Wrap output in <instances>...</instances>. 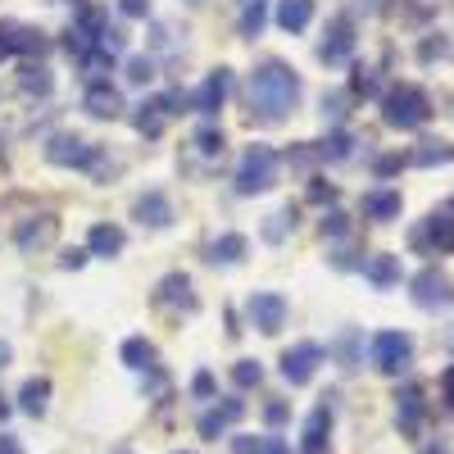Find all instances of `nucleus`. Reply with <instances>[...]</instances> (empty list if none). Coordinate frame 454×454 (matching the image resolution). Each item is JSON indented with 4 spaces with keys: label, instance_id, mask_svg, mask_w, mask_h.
Wrapping results in <instances>:
<instances>
[{
    "label": "nucleus",
    "instance_id": "nucleus-4",
    "mask_svg": "<svg viewBox=\"0 0 454 454\" xmlns=\"http://www.w3.org/2000/svg\"><path fill=\"white\" fill-rule=\"evenodd\" d=\"M46 160H51L55 168H96L100 145L82 141L78 132H55V137L46 141Z\"/></svg>",
    "mask_w": 454,
    "mask_h": 454
},
{
    "label": "nucleus",
    "instance_id": "nucleus-20",
    "mask_svg": "<svg viewBox=\"0 0 454 454\" xmlns=\"http://www.w3.org/2000/svg\"><path fill=\"white\" fill-rule=\"evenodd\" d=\"M132 123H137V132H141V137L155 141V137L164 132V123H168V105H164V96L141 100V105H137V114H132Z\"/></svg>",
    "mask_w": 454,
    "mask_h": 454
},
{
    "label": "nucleus",
    "instance_id": "nucleus-1",
    "mask_svg": "<svg viewBox=\"0 0 454 454\" xmlns=\"http://www.w3.org/2000/svg\"><path fill=\"white\" fill-rule=\"evenodd\" d=\"M300 105V78L295 68L282 59H263L250 73V114L259 123H282L286 114H295Z\"/></svg>",
    "mask_w": 454,
    "mask_h": 454
},
{
    "label": "nucleus",
    "instance_id": "nucleus-29",
    "mask_svg": "<svg viewBox=\"0 0 454 454\" xmlns=\"http://www.w3.org/2000/svg\"><path fill=\"white\" fill-rule=\"evenodd\" d=\"M51 87H55V78H51L46 64H23V73H19V91L23 96H51Z\"/></svg>",
    "mask_w": 454,
    "mask_h": 454
},
{
    "label": "nucleus",
    "instance_id": "nucleus-56",
    "mask_svg": "<svg viewBox=\"0 0 454 454\" xmlns=\"http://www.w3.org/2000/svg\"><path fill=\"white\" fill-rule=\"evenodd\" d=\"M114 454H128V450H114Z\"/></svg>",
    "mask_w": 454,
    "mask_h": 454
},
{
    "label": "nucleus",
    "instance_id": "nucleus-26",
    "mask_svg": "<svg viewBox=\"0 0 454 454\" xmlns=\"http://www.w3.org/2000/svg\"><path fill=\"white\" fill-rule=\"evenodd\" d=\"M400 209H404L400 192H368V196H364V214H368V218H377V223L400 218Z\"/></svg>",
    "mask_w": 454,
    "mask_h": 454
},
{
    "label": "nucleus",
    "instance_id": "nucleus-7",
    "mask_svg": "<svg viewBox=\"0 0 454 454\" xmlns=\"http://www.w3.org/2000/svg\"><path fill=\"white\" fill-rule=\"evenodd\" d=\"M409 286H413V305H419V309H445L450 300H454L450 273H445V269H432V263H427V269L413 278Z\"/></svg>",
    "mask_w": 454,
    "mask_h": 454
},
{
    "label": "nucleus",
    "instance_id": "nucleus-52",
    "mask_svg": "<svg viewBox=\"0 0 454 454\" xmlns=\"http://www.w3.org/2000/svg\"><path fill=\"white\" fill-rule=\"evenodd\" d=\"M10 419V404H5V395H0V423H5Z\"/></svg>",
    "mask_w": 454,
    "mask_h": 454
},
{
    "label": "nucleus",
    "instance_id": "nucleus-18",
    "mask_svg": "<svg viewBox=\"0 0 454 454\" xmlns=\"http://www.w3.org/2000/svg\"><path fill=\"white\" fill-rule=\"evenodd\" d=\"M82 109L91 114V119H119V114H123V96L114 91L109 82H100V87H87Z\"/></svg>",
    "mask_w": 454,
    "mask_h": 454
},
{
    "label": "nucleus",
    "instance_id": "nucleus-28",
    "mask_svg": "<svg viewBox=\"0 0 454 454\" xmlns=\"http://www.w3.org/2000/svg\"><path fill=\"white\" fill-rule=\"evenodd\" d=\"M404 164H419V168H436V164H454V145L450 141H423Z\"/></svg>",
    "mask_w": 454,
    "mask_h": 454
},
{
    "label": "nucleus",
    "instance_id": "nucleus-5",
    "mask_svg": "<svg viewBox=\"0 0 454 454\" xmlns=\"http://www.w3.org/2000/svg\"><path fill=\"white\" fill-rule=\"evenodd\" d=\"M372 364L382 368L387 377L409 372V364H413V336L409 332H377L372 336Z\"/></svg>",
    "mask_w": 454,
    "mask_h": 454
},
{
    "label": "nucleus",
    "instance_id": "nucleus-46",
    "mask_svg": "<svg viewBox=\"0 0 454 454\" xmlns=\"http://www.w3.org/2000/svg\"><path fill=\"white\" fill-rule=\"evenodd\" d=\"M441 391H445V404L454 409V364H450V368L441 372Z\"/></svg>",
    "mask_w": 454,
    "mask_h": 454
},
{
    "label": "nucleus",
    "instance_id": "nucleus-13",
    "mask_svg": "<svg viewBox=\"0 0 454 454\" xmlns=\"http://www.w3.org/2000/svg\"><path fill=\"white\" fill-rule=\"evenodd\" d=\"M155 305H160V309H186V314H192V309H196L192 278H186V273H168V278H160V286H155Z\"/></svg>",
    "mask_w": 454,
    "mask_h": 454
},
{
    "label": "nucleus",
    "instance_id": "nucleus-54",
    "mask_svg": "<svg viewBox=\"0 0 454 454\" xmlns=\"http://www.w3.org/2000/svg\"><path fill=\"white\" fill-rule=\"evenodd\" d=\"M186 5H205V0H186Z\"/></svg>",
    "mask_w": 454,
    "mask_h": 454
},
{
    "label": "nucleus",
    "instance_id": "nucleus-30",
    "mask_svg": "<svg viewBox=\"0 0 454 454\" xmlns=\"http://www.w3.org/2000/svg\"><path fill=\"white\" fill-rule=\"evenodd\" d=\"M355 155V137L346 128H336L327 141H318V160H332V164H346Z\"/></svg>",
    "mask_w": 454,
    "mask_h": 454
},
{
    "label": "nucleus",
    "instance_id": "nucleus-42",
    "mask_svg": "<svg viewBox=\"0 0 454 454\" xmlns=\"http://www.w3.org/2000/svg\"><path fill=\"white\" fill-rule=\"evenodd\" d=\"M119 10L128 19H150V0H119Z\"/></svg>",
    "mask_w": 454,
    "mask_h": 454
},
{
    "label": "nucleus",
    "instance_id": "nucleus-51",
    "mask_svg": "<svg viewBox=\"0 0 454 454\" xmlns=\"http://www.w3.org/2000/svg\"><path fill=\"white\" fill-rule=\"evenodd\" d=\"M269 454H286V445L282 441H269Z\"/></svg>",
    "mask_w": 454,
    "mask_h": 454
},
{
    "label": "nucleus",
    "instance_id": "nucleus-23",
    "mask_svg": "<svg viewBox=\"0 0 454 454\" xmlns=\"http://www.w3.org/2000/svg\"><path fill=\"white\" fill-rule=\"evenodd\" d=\"M395 400H400V409H395L400 413V432L404 436H419V427H423V391L419 387H404Z\"/></svg>",
    "mask_w": 454,
    "mask_h": 454
},
{
    "label": "nucleus",
    "instance_id": "nucleus-16",
    "mask_svg": "<svg viewBox=\"0 0 454 454\" xmlns=\"http://www.w3.org/2000/svg\"><path fill=\"white\" fill-rule=\"evenodd\" d=\"M132 214H137L141 227H168V223H173V205H168L164 192H145V196H137Z\"/></svg>",
    "mask_w": 454,
    "mask_h": 454
},
{
    "label": "nucleus",
    "instance_id": "nucleus-3",
    "mask_svg": "<svg viewBox=\"0 0 454 454\" xmlns=\"http://www.w3.org/2000/svg\"><path fill=\"white\" fill-rule=\"evenodd\" d=\"M278 182V150L273 145H246V155L237 164V192L241 196H259Z\"/></svg>",
    "mask_w": 454,
    "mask_h": 454
},
{
    "label": "nucleus",
    "instance_id": "nucleus-8",
    "mask_svg": "<svg viewBox=\"0 0 454 454\" xmlns=\"http://www.w3.org/2000/svg\"><path fill=\"white\" fill-rule=\"evenodd\" d=\"M10 55H46V36L19 23V19H0V59H10Z\"/></svg>",
    "mask_w": 454,
    "mask_h": 454
},
{
    "label": "nucleus",
    "instance_id": "nucleus-39",
    "mask_svg": "<svg viewBox=\"0 0 454 454\" xmlns=\"http://www.w3.org/2000/svg\"><path fill=\"white\" fill-rule=\"evenodd\" d=\"M232 454H269V441H263V436H237Z\"/></svg>",
    "mask_w": 454,
    "mask_h": 454
},
{
    "label": "nucleus",
    "instance_id": "nucleus-24",
    "mask_svg": "<svg viewBox=\"0 0 454 454\" xmlns=\"http://www.w3.org/2000/svg\"><path fill=\"white\" fill-rule=\"evenodd\" d=\"M314 23V0H278V27L282 32H305Z\"/></svg>",
    "mask_w": 454,
    "mask_h": 454
},
{
    "label": "nucleus",
    "instance_id": "nucleus-2",
    "mask_svg": "<svg viewBox=\"0 0 454 454\" xmlns=\"http://www.w3.org/2000/svg\"><path fill=\"white\" fill-rule=\"evenodd\" d=\"M427 119H432V100H427V91L400 82V87H391V91L382 96V123H387V128H395V132H413V128H423Z\"/></svg>",
    "mask_w": 454,
    "mask_h": 454
},
{
    "label": "nucleus",
    "instance_id": "nucleus-45",
    "mask_svg": "<svg viewBox=\"0 0 454 454\" xmlns=\"http://www.w3.org/2000/svg\"><path fill=\"white\" fill-rule=\"evenodd\" d=\"M404 168V160L400 155H387V160H377V177H391V173H400Z\"/></svg>",
    "mask_w": 454,
    "mask_h": 454
},
{
    "label": "nucleus",
    "instance_id": "nucleus-43",
    "mask_svg": "<svg viewBox=\"0 0 454 454\" xmlns=\"http://www.w3.org/2000/svg\"><path fill=\"white\" fill-rule=\"evenodd\" d=\"M82 263H87V250H78V246L59 254V269H82Z\"/></svg>",
    "mask_w": 454,
    "mask_h": 454
},
{
    "label": "nucleus",
    "instance_id": "nucleus-55",
    "mask_svg": "<svg viewBox=\"0 0 454 454\" xmlns=\"http://www.w3.org/2000/svg\"><path fill=\"white\" fill-rule=\"evenodd\" d=\"M173 454H192V450H173Z\"/></svg>",
    "mask_w": 454,
    "mask_h": 454
},
{
    "label": "nucleus",
    "instance_id": "nucleus-31",
    "mask_svg": "<svg viewBox=\"0 0 454 454\" xmlns=\"http://www.w3.org/2000/svg\"><path fill=\"white\" fill-rule=\"evenodd\" d=\"M192 145H196V155H200V160L214 164V160H223V145H227V141H223V132H218L214 123H205V128L192 137Z\"/></svg>",
    "mask_w": 454,
    "mask_h": 454
},
{
    "label": "nucleus",
    "instance_id": "nucleus-53",
    "mask_svg": "<svg viewBox=\"0 0 454 454\" xmlns=\"http://www.w3.org/2000/svg\"><path fill=\"white\" fill-rule=\"evenodd\" d=\"M250 5H263V0H241V10H250Z\"/></svg>",
    "mask_w": 454,
    "mask_h": 454
},
{
    "label": "nucleus",
    "instance_id": "nucleus-14",
    "mask_svg": "<svg viewBox=\"0 0 454 454\" xmlns=\"http://www.w3.org/2000/svg\"><path fill=\"white\" fill-rule=\"evenodd\" d=\"M227 91H232V73H227V68H214L209 78L200 82V91L192 96V109H196V114H205V119H209V114H218V109H223Z\"/></svg>",
    "mask_w": 454,
    "mask_h": 454
},
{
    "label": "nucleus",
    "instance_id": "nucleus-32",
    "mask_svg": "<svg viewBox=\"0 0 454 454\" xmlns=\"http://www.w3.org/2000/svg\"><path fill=\"white\" fill-rule=\"evenodd\" d=\"M82 64V73H87V82L91 87H100V82H109V68H114V55L109 51H91L87 59H78Z\"/></svg>",
    "mask_w": 454,
    "mask_h": 454
},
{
    "label": "nucleus",
    "instance_id": "nucleus-25",
    "mask_svg": "<svg viewBox=\"0 0 454 454\" xmlns=\"http://www.w3.org/2000/svg\"><path fill=\"white\" fill-rule=\"evenodd\" d=\"M46 404H51V382L46 377H27L23 391H19V409L27 413V419H42Z\"/></svg>",
    "mask_w": 454,
    "mask_h": 454
},
{
    "label": "nucleus",
    "instance_id": "nucleus-33",
    "mask_svg": "<svg viewBox=\"0 0 454 454\" xmlns=\"http://www.w3.org/2000/svg\"><path fill=\"white\" fill-rule=\"evenodd\" d=\"M295 227V209L286 205V209H278V214H269V223H263V241H282L286 232Z\"/></svg>",
    "mask_w": 454,
    "mask_h": 454
},
{
    "label": "nucleus",
    "instance_id": "nucleus-11",
    "mask_svg": "<svg viewBox=\"0 0 454 454\" xmlns=\"http://www.w3.org/2000/svg\"><path fill=\"white\" fill-rule=\"evenodd\" d=\"M350 55H355V27H350L346 14H340V19L327 23V36H323V46H318V59H323V64H346Z\"/></svg>",
    "mask_w": 454,
    "mask_h": 454
},
{
    "label": "nucleus",
    "instance_id": "nucleus-36",
    "mask_svg": "<svg viewBox=\"0 0 454 454\" xmlns=\"http://www.w3.org/2000/svg\"><path fill=\"white\" fill-rule=\"evenodd\" d=\"M150 78H155V59H150V55H132L128 59V82L132 87H145Z\"/></svg>",
    "mask_w": 454,
    "mask_h": 454
},
{
    "label": "nucleus",
    "instance_id": "nucleus-19",
    "mask_svg": "<svg viewBox=\"0 0 454 454\" xmlns=\"http://www.w3.org/2000/svg\"><path fill=\"white\" fill-rule=\"evenodd\" d=\"M123 246H128V237H123V227H114V223H96L91 237H87V254H100V259L123 254Z\"/></svg>",
    "mask_w": 454,
    "mask_h": 454
},
{
    "label": "nucleus",
    "instance_id": "nucleus-12",
    "mask_svg": "<svg viewBox=\"0 0 454 454\" xmlns=\"http://www.w3.org/2000/svg\"><path fill=\"white\" fill-rule=\"evenodd\" d=\"M413 250H427V254L454 250V218H445V214H432L423 227H413Z\"/></svg>",
    "mask_w": 454,
    "mask_h": 454
},
{
    "label": "nucleus",
    "instance_id": "nucleus-15",
    "mask_svg": "<svg viewBox=\"0 0 454 454\" xmlns=\"http://www.w3.org/2000/svg\"><path fill=\"white\" fill-rule=\"evenodd\" d=\"M241 413H246V404H241V400H223L218 409H205V413H200L196 432H200L205 441H218V436H223L227 427H232V423L241 419Z\"/></svg>",
    "mask_w": 454,
    "mask_h": 454
},
{
    "label": "nucleus",
    "instance_id": "nucleus-21",
    "mask_svg": "<svg viewBox=\"0 0 454 454\" xmlns=\"http://www.w3.org/2000/svg\"><path fill=\"white\" fill-rule=\"evenodd\" d=\"M364 278H368L377 291L400 286V259H395V254H372V259H364Z\"/></svg>",
    "mask_w": 454,
    "mask_h": 454
},
{
    "label": "nucleus",
    "instance_id": "nucleus-10",
    "mask_svg": "<svg viewBox=\"0 0 454 454\" xmlns=\"http://www.w3.org/2000/svg\"><path fill=\"white\" fill-rule=\"evenodd\" d=\"M318 364H323V346H314V340H300V346H291L286 355H282V377L291 387H305L309 377L318 372Z\"/></svg>",
    "mask_w": 454,
    "mask_h": 454
},
{
    "label": "nucleus",
    "instance_id": "nucleus-35",
    "mask_svg": "<svg viewBox=\"0 0 454 454\" xmlns=\"http://www.w3.org/2000/svg\"><path fill=\"white\" fill-rule=\"evenodd\" d=\"M263 19H269V10H263V5H250V10H241V23H237V32L246 36V42H254V36L263 32Z\"/></svg>",
    "mask_w": 454,
    "mask_h": 454
},
{
    "label": "nucleus",
    "instance_id": "nucleus-50",
    "mask_svg": "<svg viewBox=\"0 0 454 454\" xmlns=\"http://www.w3.org/2000/svg\"><path fill=\"white\" fill-rule=\"evenodd\" d=\"M10 364V346H5V340H0V368H5Z\"/></svg>",
    "mask_w": 454,
    "mask_h": 454
},
{
    "label": "nucleus",
    "instance_id": "nucleus-17",
    "mask_svg": "<svg viewBox=\"0 0 454 454\" xmlns=\"http://www.w3.org/2000/svg\"><path fill=\"white\" fill-rule=\"evenodd\" d=\"M327 436H332V409L318 404L309 419H305V441H300V454H323L327 450Z\"/></svg>",
    "mask_w": 454,
    "mask_h": 454
},
{
    "label": "nucleus",
    "instance_id": "nucleus-37",
    "mask_svg": "<svg viewBox=\"0 0 454 454\" xmlns=\"http://www.w3.org/2000/svg\"><path fill=\"white\" fill-rule=\"evenodd\" d=\"M346 232H350V214H340V209L323 214V237H346Z\"/></svg>",
    "mask_w": 454,
    "mask_h": 454
},
{
    "label": "nucleus",
    "instance_id": "nucleus-48",
    "mask_svg": "<svg viewBox=\"0 0 454 454\" xmlns=\"http://www.w3.org/2000/svg\"><path fill=\"white\" fill-rule=\"evenodd\" d=\"M332 196H336V192H332V186H323V182L309 186V200H332Z\"/></svg>",
    "mask_w": 454,
    "mask_h": 454
},
{
    "label": "nucleus",
    "instance_id": "nucleus-6",
    "mask_svg": "<svg viewBox=\"0 0 454 454\" xmlns=\"http://www.w3.org/2000/svg\"><path fill=\"white\" fill-rule=\"evenodd\" d=\"M246 314H250V323H254L263 336H278V332L286 327L291 305H286V295H278V291H254L250 305H246Z\"/></svg>",
    "mask_w": 454,
    "mask_h": 454
},
{
    "label": "nucleus",
    "instance_id": "nucleus-34",
    "mask_svg": "<svg viewBox=\"0 0 454 454\" xmlns=\"http://www.w3.org/2000/svg\"><path fill=\"white\" fill-rule=\"evenodd\" d=\"M232 382H237L241 391L259 387V382H263V368H259V359H237V368H232Z\"/></svg>",
    "mask_w": 454,
    "mask_h": 454
},
{
    "label": "nucleus",
    "instance_id": "nucleus-9",
    "mask_svg": "<svg viewBox=\"0 0 454 454\" xmlns=\"http://www.w3.org/2000/svg\"><path fill=\"white\" fill-rule=\"evenodd\" d=\"M55 237H59V218H55V214H32V218H23V223L14 227V246H19L23 254L46 250Z\"/></svg>",
    "mask_w": 454,
    "mask_h": 454
},
{
    "label": "nucleus",
    "instance_id": "nucleus-44",
    "mask_svg": "<svg viewBox=\"0 0 454 454\" xmlns=\"http://www.w3.org/2000/svg\"><path fill=\"white\" fill-rule=\"evenodd\" d=\"M192 391H196L200 400H209V395H214V377H209V372H196V377H192Z\"/></svg>",
    "mask_w": 454,
    "mask_h": 454
},
{
    "label": "nucleus",
    "instance_id": "nucleus-41",
    "mask_svg": "<svg viewBox=\"0 0 454 454\" xmlns=\"http://www.w3.org/2000/svg\"><path fill=\"white\" fill-rule=\"evenodd\" d=\"M355 96H377V78H372V68H355Z\"/></svg>",
    "mask_w": 454,
    "mask_h": 454
},
{
    "label": "nucleus",
    "instance_id": "nucleus-47",
    "mask_svg": "<svg viewBox=\"0 0 454 454\" xmlns=\"http://www.w3.org/2000/svg\"><path fill=\"white\" fill-rule=\"evenodd\" d=\"M0 454H23L19 436H10V432H0Z\"/></svg>",
    "mask_w": 454,
    "mask_h": 454
},
{
    "label": "nucleus",
    "instance_id": "nucleus-57",
    "mask_svg": "<svg viewBox=\"0 0 454 454\" xmlns=\"http://www.w3.org/2000/svg\"><path fill=\"white\" fill-rule=\"evenodd\" d=\"M73 5H82V0H73Z\"/></svg>",
    "mask_w": 454,
    "mask_h": 454
},
{
    "label": "nucleus",
    "instance_id": "nucleus-27",
    "mask_svg": "<svg viewBox=\"0 0 454 454\" xmlns=\"http://www.w3.org/2000/svg\"><path fill=\"white\" fill-rule=\"evenodd\" d=\"M155 359H160V355H155V346H150L145 336H128V340H123V364H128V368L150 372V368H160Z\"/></svg>",
    "mask_w": 454,
    "mask_h": 454
},
{
    "label": "nucleus",
    "instance_id": "nucleus-22",
    "mask_svg": "<svg viewBox=\"0 0 454 454\" xmlns=\"http://www.w3.org/2000/svg\"><path fill=\"white\" fill-rule=\"evenodd\" d=\"M246 250H250V241H246L241 232H227V237L209 241L205 259H209V263H223V269H232V263H241V259H246Z\"/></svg>",
    "mask_w": 454,
    "mask_h": 454
},
{
    "label": "nucleus",
    "instance_id": "nucleus-38",
    "mask_svg": "<svg viewBox=\"0 0 454 454\" xmlns=\"http://www.w3.org/2000/svg\"><path fill=\"white\" fill-rule=\"evenodd\" d=\"M323 119H332V123H340V119H346V96H340V91L323 96Z\"/></svg>",
    "mask_w": 454,
    "mask_h": 454
},
{
    "label": "nucleus",
    "instance_id": "nucleus-49",
    "mask_svg": "<svg viewBox=\"0 0 454 454\" xmlns=\"http://www.w3.org/2000/svg\"><path fill=\"white\" fill-rule=\"evenodd\" d=\"M436 55H445V42H427L423 46V59H436Z\"/></svg>",
    "mask_w": 454,
    "mask_h": 454
},
{
    "label": "nucleus",
    "instance_id": "nucleus-40",
    "mask_svg": "<svg viewBox=\"0 0 454 454\" xmlns=\"http://www.w3.org/2000/svg\"><path fill=\"white\" fill-rule=\"evenodd\" d=\"M291 419V409L282 404V400H273V404H263V423H269V427H282Z\"/></svg>",
    "mask_w": 454,
    "mask_h": 454
}]
</instances>
